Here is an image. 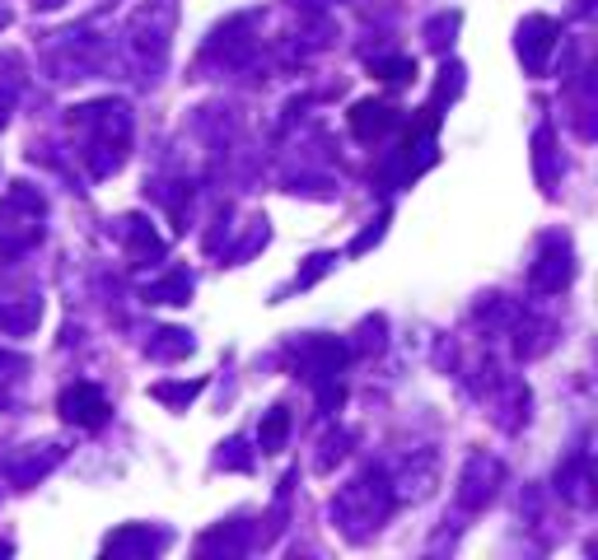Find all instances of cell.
I'll return each mask as SVG.
<instances>
[{
  "label": "cell",
  "instance_id": "6da1fadb",
  "mask_svg": "<svg viewBox=\"0 0 598 560\" xmlns=\"http://www.w3.org/2000/svg\"><path fill=\"white\" fill-rule=\"evenodd\" d=\"M61 411H66L70 420H80V425H99L108 407H103V397H99L94 388H76V393L61 397Z\"/></svg>",
  "mask_w": 598,
  "mask_h": 560
}]
</instances>
